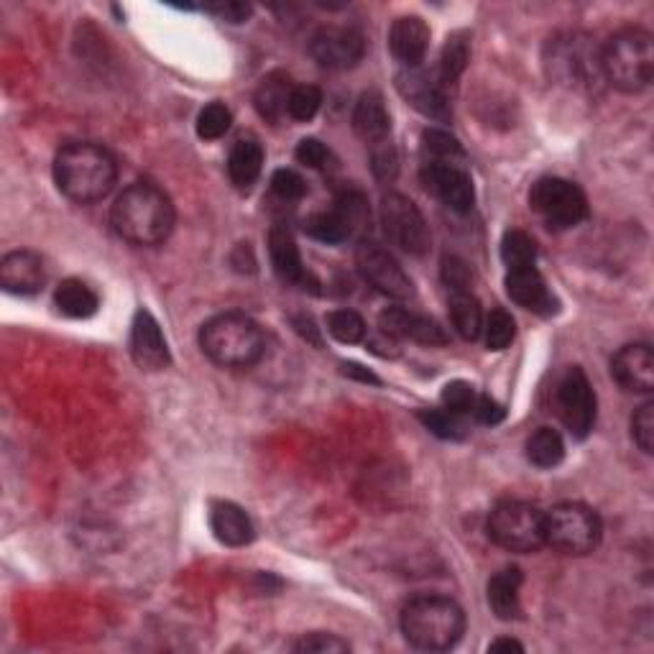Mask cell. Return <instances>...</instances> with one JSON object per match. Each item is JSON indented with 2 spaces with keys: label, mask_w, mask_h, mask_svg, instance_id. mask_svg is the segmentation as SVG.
Instances as JSON below:
<instances>
[{
  "label": "cell",
  "mask_w": 654,
  "mask_h": 654,
  "mask_svg": "<svg viewBox=\"0 0 654 654\" xmlns=\"http://www.w3.org/2000/svg\"><path fill=\"white\" fill-rule=\"evenodd\" d=\"M111 222L115 233L133 246H159L175 228V205L159 187L136 182L115 200Z\"/></svg>",
  "instance_id": "cell-1"
},
{
  "label": "cell",
  "mask_w": 654,
  "mask_h": 654,
  "mask_svg": "<svg viewBox=\"0 0 654 654\" xmlns=\"http://www.w3.org/2000/svg\"><path fill=\"white\" fill-rule=\"evenodd\" d=\"M115 179H118V164H115L111 151L98 146V143H67L54 159V182L72 203H100L111 195Z\"/></svg>",
  "instance_id": "cell-2"
},
{
  "label": "cell",
  "mask_w": 654,
  "mask_h": 654,
  "mask_svg": "<svg viewBox=\"0 0 654 654\" xmlns=\"http://www.w3.org/2000/svg\"><path fill=\"white\" fill-rule=\"evenodd\" d=\"M401 634L416 650L448 652L465 634V614L452 599L420 595L401 608Z\"/></svg>",
  "instance_id": "cell-3"
},
{
  "label": "cell",
  "mask_w": 654,
  "mask_h": 654,
  "mask_svg": "<svg viewBox=\"0 0 654 654\" xmlns=\"http://www.w3.org/2000/svg\"><path fill=\"white\" fill-rule=\"evenodd\" d=\"M200 348L222 369H248L261 361L266 341L258 322L241 312H226L205 322L200 330Z\"/></svg>",
  "instance_id": "cell-4"
},
{
  "label": "cell",
  "mask_w": 654,
  "mask_h": 654,
  "mask_svg": "<svg viewBox=\"0 0 654 654\" xmlns=\"http://www.w3.org/2000/svg\"><path fill=\"white\" fill-rule=\"evenodd\" d=\"M603 80L621 92H642L654 75V41L644 28H621L601 49Z\"/></svg>",
  "instance_id": "cell-5"
},
{
  "label": "cell",
  "mask_w": 654,
  "mask_h": 654,
  "mask_svg": "<svg viewBox=\"0 0 654 654\" xmlns=\"http://www.w3.org/2000/svg\"><path fill=\"white\" fill-rule=\"evenodd\" d=\"M544 69L552 82L575 90H593L603 80L601 49L586 34H557L544 49Z\"/></svg>",
  "instance_id": "cell-6"
},
{
  "label": "cell",
  "mask_w": 654,
  "mask_h": 654,
  "mask_svg": "<svg viewBox=\"0 0 654 654\" xmlns=\"http://www.w3.org/2000/svg\"><path fill=\"white\" fill-rule=\"evenodd\" d=\"M603 524L595 509L580 501H565L544 514V544L563 555H588L599 548Z\"/></svg>",
  "instance_id": "cell-7"
},
{
  "label": "cell",
  "mask_w": 654,
  "mask_h": 654,
  "mask_svg": "<svg viewBox=\"0 0 654 654\" xmlns=\"http://www.w3.org/2000/svg\"><path fill=\"white\" fill-rule=\"evenodd\" d=\"M488 537L509 552H537L544 548V512L527 501H501L488 516Z\"/></svg>",
  "instance_id": "cell-8"
},
{
  "label": "cell",
  "mask_w": 654,
  "mask_h": 654,
  "mask_svg": "<svg viewBox=\"0 0 654 654\" xmlns=\"http://www.w3.org/2000/svg\"><path fill=\"white\" fill-rule=\"evenodd\" d=\"M529 207L550 230H567L588 218L586 192L563 177H542L531 184Z\"/></svg>",
  "instance_id": "cell-9"
},
{
  "label": "cell",
  "mask_w": 654,
  "mask_h": 654,
  "mask_svg": "<svg viewBox=\"0 0 654 654\" xmlns=\"http://www.w3.org/2000/svg\"><path fill=\"white\" fill-rule=\"evenodd\" d=\"M381 226H384L386 239L409 256L427 254L429 243H433L425 215L399 192H389L381 200Z\"/></svg>",
  "instance_id": "cell-10"
},
{
  "label": "cell",
  "mask_w": 654,
  "mask_h": 654,
  "mask_svg": "<svg viewBox=\"0 0 654 654\" xmlns=\"http://www.w3.org/2000/svg\"><path fill=\"white\" fill-rule=\"evenodd\" d=\"M555 412L575 440H586L595 425V394L586 371L573 366L557 381Z\"/></svg>",
  "instance_id": "cell-11"
},
{
  "label": "cell",
  "mask_w": 654,
  "mask_h": 654,
  "mask_svg": "<svg viewBox=\"0 0 654 654\" xmlns=\"http://www.w3.org/2000/svg\"><path fill=\"white\" fill-rule=\"evenodd\" d=\"M356 266L361 277L373 290L392 299H409L414 294L412 279L401 269V264L384 246L371 241H361L356 248Z\"/></svg>",
  "instance_id": "cell-12"
},
{
  "label": "cell",
  "mask_w": 654,
  "mask_h": 654,
  "mask_svg": "<svg viewBox=\"0 0 654 654\" xmlns=\"http://www.w3.org/2000/svg\"><path fill=\"white\" fill-rule=\"evenodd\" d=\"M310 54L322 69H354L366 54V39L354 26H322L310 39Z\"/></svg>",
  "instance_id": "cell-13"
},
{
  "label": "cell",
  "mask_w": 654,
  "mask_h": 654,
  "mask_svg": "<svg viewBox=\"0 0 654 654\" xmlns=\"http://www.w3.org/2000/svg\"><path fill=\"white\" fill-rule=\"evenodd\" d=\"M422 184L427 192L440 200L445 207L456 213H469L476 203V190L473 179L463 164H445V162H425L420 171Z\"/></svg>",
  "instance_id": "cell-14"
},
{
  "label": "cell",
  "mask_w": 654,
  "mask_h": 654,
  "mask_svg": "<svg viewBox=\"0 0 654 654\" xmlns=\"http://www.w3.org/2000/svg\"><path fill=\"white\" fill-rule=\"evenodd\" d=\"M397 90L425 118L440 120V124H448L452 118L450 100L445 95V85L437 75H429V72L420 67L405 69L397 75Z\"/></svg>",
  "instance_id": "cell-15"
},
{
  "label": "cell",
  "mask_w": 654,
  "mask_h": 654,
  "mask_svg": "<svg viewBox=\"0 0 654 654\" xmlns=\"http://www.w3.org/2000/svg\"><path fill=\"white\" fill-rule=\"evenodd\" d=\"M611 376L624 392L650 394L654 389V350L650 343L624 345L611 361Z\"/></svg>",
  "instance_id": "cell-16"
},
{
  "label": "cell",
  "mask_w": 654,
  "mask_h": 654,
  "mask_svg": "<svg viewBox=\"0 0 654 654\" xmlns=\"http://www.w3.org/2000/svg\"><path fill=\"white\" fill-rule=\"evenodd\" d=\"M131 356L141 371H164L169 366V345L154 315L139 310L131 328Z\"/></svg>",
  "instance_id": "cell-17"
},
{
  "label": "cell",
  "mask_w": 654,
  "mask_h": 654,
  "mask_svg": "<svg viewBox=\"0 0 654 654\" xmlns=\"http://www.w3.org/2000/svg\"><path fill=\"white\" fill-rule=\"evenodd\" d=\"M44 282V258L36 254V251H13V254L3 256V261H0V284H3V290L9 294L31 297V294L41 292Z\"/></svg>",
  "instance_id": "cell-18"
},
{
  "label": "cell",
  "mask_w": 654,
  "mask_h": 654,
  "mask_svg": "<svg viewBox=\"0 0 654 654\" xmlns=\"http://www.w3.org/2000/svg\"><path fill=\"white\" fill-rule=\"evenodd\" d=\"M506 294L524 310L542 315V318H550V315L557 312L555 294L550 292V286L540 271H537V266L506 271Z\"/></svg>",
  "instance_id": "cell-19"
},
{
  "label": "cell",
  "mask_w": 654,
  "mask_h": 654,
  "mask_svg": "<svg viewBox=\"0 0 654 654\" xmlns=\"http://www.w3.org/2000/svg\"><path fill=\"white\" fill-rule=\"evenodd\" d=\"M354 131L366 146L376 149L389 141L392 115L379 90H366L354 107Z\"/></svg>",
  "instance_id": "cell-20"
},
{
  "label": "cell",
  "mask_w": 654,
  "mask_h": 654,
  "mask_svg": "<svg viewBox=\"0 0 654 654\" xmlns=\"http://www.w3.org/2000/svg\"><path fill=\"white\" fill-rule=\"evenodd\" d=\"M429 49V28L420 16H399L389 28V52L405 69L420 67Z\"/></svg>",
  "instance_id": "cell-21"
},
{
  "label": "cell",
  "mask_w": 654,
  "mask_h": 654,
  "mask_svg": "<svg viewBox=\"0 0 654 654\" xmlns=\"http://www.w3.org/2000/svg\"><path fill=\"white\" fill-rule=\"evenodd\" d=\"M210 529L228 548H246L256 537L251 516L233 501H215L210 506Z\"/></svg>",
  "instance_id": "cell-22"
},
{
  "label": "cell",
  "mask_w": 654,
  "mask_h": 654,
  "mask_svg": "<svg viewBox=\"0 0 654 654\" xmlns=\"http://www.w3.org/2000/svg\"><path fill=\"white\" fill-rule=\"evenodd\" d=\"M269 256H271V266H274L277 277L282 282L290 284H307V274L305 264H302V254L297 241H294L292 230L284 226H274L269 233Z\"/></svg>",
  "instance_id": "cell-23"
},
{
  "label": "cell",
  "mask_w": 654,
  "mask_h": 654,
  "mask_svg": "<svg viewBox=\"0 0 654 654\" xmlns=\"http://www.w3.org/2000/svg\"><path fill=\"white\" fill-rule=\"evenodd\" d=\"M522 570L520 567H504L488 580V606L496 619L514 621L522 616Z\"/></svg>",
  "instance_id": "cell-24"
},
{
  "label": "cell",
  "mask_w": 654,
  "mask_h": 654,
  "mask_svg": "<svg viewBox=\"0 0 654 654\" xmlns=\"http://www.w3.org/2000/svg\"><path fill=\"white\" fill-rule=\"evenodd\" d=\"M330 213L335 215L337 226H341L345 241H363V235L371 230V207L369 200L361 190H343L335 197V205L330 207Z\"/></svg>",
  "instance_id": "cell-25"
},
{
  "label": "cell",
  "mask_w": 654,
  "mask_h": 654,
  "mask_svg": "<svg viewBox=\"0 0 654 654\" xmlns=\"http://www.w3.org/2000/svg\"><path fill=\"white\" fill-rule=\"evenodd\" d=\"M264 169V149L256 139H239L228 154V177L239 190H251Z\"/></svg>",
  "instance_id": "cell-26"
},
{
  "label": "cell",
  "mask_w": 654,
  "mask_h": 654,
  "mask_svg": "<svg viewBox=\"0 0 654 654\" xmlns=\"http://www.w3.org/2000/svg\"><path fill=\"white\" fill-rule=\"evenodd\" d=\"M292 88L294 85L290 75H284V72H271V75H266L254 95L258 115H261L264 120H269V124H279L286 115V103H290Z\"/></svg>",
  "instance_id": "cell-27"
},
{
  "label": "cell",
  "mask_w": 654,
  "mask_h": 654,
  "mask_svg": "<svg viewBox=\"0 0 654 654\" xmlns=\"http://www.w3.org/2000/svg\"><path fill=\"white\" fill-rule=\"evenodd\" d=\"M54 305L64 318L72 320H88L98 312L100 299L90 284L82 279H64L54 292Z\"/></svg>",
  "instance_id": "cell-28"
},
{
  "label": "cell",
  "mask_w": 654,
  "mask_h": 654,
  "mask_svg": "<svg viewBox=\"0 0 654 654\" xmlns=\"http://www.w3.org/2000/svg\"><path fill=\"white\" fill-rule=\"evenodd\" d=\"M450 320L463 341H478V335L484 333V310L471 292H452Z\"/></svg>",
  "instance_id": "cell-29"
},
{
  "label": "cell",
  "mask_w": 654,
  "mask_h": 654,
  "mask_svg": "<svg viewBox=\"0 0 654 654\" xmlns=\"http://www.w3.org/2000/svg\"><path fill=\"white\" fill-rule=\"evenodd\" d=\"M565 458V443L560 437L557 429L552 427H540L537 433L529 435L527 440V460L537 469L548 471L563 463Z\"/></svg>",
  "instance_id": "cell-30"
},
{
  "label": "cell",
  "mask_w": 654,
  "mask_h": 654,
  "mask_svg": "<svg viewBox=\"0 0 654 654\" xmlns=\"http://www.w3.org/2000/svg\"><path fill=\"white\" fill-rule=\"evenodd\" d=\"M469 60H471L469 36L452 34L448 39V44H445V49H443L440 67H437V77H440V82L445 85V88H450V85H456L460 80V75H463L465 67H469Z\"/></svg>",
  "instance_id": "cell-31"
},
{
  "label": "cell",
  "mask_w": 654,
  "mask_h": 654,
  "mask_svg": "<svg viewBox=\"0 0 654 654\" xmlns=\"http://www.w3.org/2000/svg\"><path fill=\"white\" fill-rule=\"evenodd\" d=\"M422 151H425V162H465V151L460 146V141L448 131H440V128H427V131L422 133Z\"/></svg>",
  "instance_id": "cell-32"
},
{
  "label": "cell",
  "mask_w": 654,
  "mask_h": 654,
  "mask_svg": "<svg viewBox=\"0 0 654 654\" xmlns=\"http://www.w3.org/2000/svg\"><path fill=\"white\" fill-rule=\"evenodd\" d=\"M501 258H504L506 271L527 269L537 264V243L524 230H509L501 241Z\"/></svg>",
  "instance_id": "cell-33"
},
{
  "label": "cell",
  "mask_w": 654,
  "mask_h": 654,
  "mask_svg": "<svg viewBox=\"0 0 654 654\" xmlns=\"http://www.w3.org/2000/svg\"><path fill=\"white\" fill-rule=\"evenodd\" d=\"M328 333L337 343L356 345L366 337V320L354 310H335L328 315Z\"/></svg>",
  "instance_id": "cell-34"
},
{
  "label": "cell",
  "mask_w": 654,
  "mask_h": 654,
  "mask_svg": "<svg viewBox=\"0 0 654 654\" xmlns=\"http://www.w3.org/2000/svg\"><path fill=\"white\" fill-rule=\"evenodd\" d=\"M233 124V115L222 103H210L205 105L197 115V136L203 141H218L230 131Z\"/></svg>",
  "instance_id": "cell-35"
},
{
  "label": "cell",
  "mask_w": 654,
  "mask_h": 654,
  "mask_svg": "<svg viewBox=\"0 0 654 654\" xmlns=\"http://www.w3.org/2000/svg\"><path fill=\"white\" fill-rule=\"evenodd\" d=\"M420 422L429 433L443 437V440H463L465 437V427L460 422V416L448 412V409H422Z\"/></svg>",
  "instance_id": "cell-36"
},
{
  "label": "cell",
  "mask_w": 654,
  "mask_h": 654,
  "mask_svg": "<svg viewBox=\"0 0 654 654\" xmlns=\"http://www.w3.org/2000/svg\"><path fill=\"white\" fill-rule=\"evenodd\" d=\"M322 105V92L315 85H299V88H292L290 103H286V115L292 120H299V124H307L318 115Z\"/></svg>",
  "instance_id": "cell-37"
},
{
  "label": "cell",
  "mask_w": 654,
  "mask_h": 654,
  "mask_svg": "<svg viewBox=\"0 0 654 654\" xmlns=\"http://www.w3.org/2000/svg\"><path fill=\"white\" fill-rule=\"evenodd\" d=\"M484 335L488 350H504L516 337V322L506 310H493L484 322Z\"/></svg>",
  "instance_id": "cell-38"
},
{
  "label": "cell",
  "mask_w": 654,
  "mask_h": 654,
  "mask_svg": "<svg viewBox=\"0 0 654 654\" xmlns=\"http://www.w3.org/2000/svg\"><path fill=\"white\" fill-rule=\"evenodd\" d=\"M476 401H478V392L473 389L471 384H465V381H452V384H448L443 389V405L448 412L458 414V416H465V414H473V409H476Z\"/></svg>",
  "instance_id": "cell-39"
},
{
  "label": "cell",
  "mask_w": 654,
  "mask_h": 654,
  "mask_svg": "<svg viewBox=\"0 0 654 654\" xmlns=\"http://www.w3.org/2000/svg\"><path fill=\"white\" fill-rule=\"evenodd\" d=\"M294 652L302 654H341L348 652L350 644L337 634H325V631H315V634H305L292 644Z\"/></svg>",
  "instance_id": "cell-40"
},
{
  "label": "cell",
  "mask_w": 654,
  "mask_h": 654,
  "mask_svg": "<svg viewBox=\"0 0 654 654\" xmlns=\"http://www.w3.org/2000/svg\"><path fill=\"white\" fill-rule=\"evenodd\" d=\"M412 322L414 312L405 310V307H386V310L379 315L381 333L386 337H394V341H407L409 333H412Z\"/></svg>",
  "instance_id": "cell-41"
},
{
  "label": "cell",
  "mask_w": 654,
  "mask_h": 654,
  "mask_svg": "<svg viewBox=\"0 0 654 654\" xmlns=\"http://www.w3.org/2000/svg\"><path fill=\"white\" fill-rule=\"evenodd\" d=\"M631 437L639 445V450L652 456L654 452V405L646 401V405L639 407V412L631 420Z\"/></svg>",
  "instance_id": "cell-42"
},
{
  "label": "cell",
  "mask_w": 654,
  "mask_h": 654,
  "mask_svg": "<svg viewBox=\"0 0 654 654\" xmlns=\"http://www.w3.org/2000/svg\"><path fill=\"white\" fill-rule=\"evenodd\" d=\"M271 190H274L277 197L286 200V203H297L307 195V184L294 169H277L274 177H271Z\"/></svg>",
  "instance_id": "cell-43"
},
{
  "label": "cell",
  "mask_w": 654,
  "mask_h": 654,
  "mask_svg": "<svg viewBox=\"0 0 654 654\" xmlns=\"http://www.w3.org/2000/svg\"><path fill=\"white\" fill-rule=\"evenodd\" d=\"M294 156H297L299 164H305L310 169H328L330 162H333V154H330V149L320 139H302Z\"/></svg>",
  "instance_id": "cell-44"
},
{
  "label": "cell",
  "mask_w": 654,
  "mask_h": 654,
  "mask_svg": "<svg viewBox=\"0 0 654 654\" xmlns=\"http://www.w3.org/2000/svg\"><path fill=\"white\" fill-rule=\"evenodd\" d=\"M409 341L420 343V345H429V348H435V345H445L448 343V335H445V330L437 325L435 320L422 318V315H414L412 322V333H409Z\"/></svg>",
  "instance_id": "cell-45"
},
{
  "label": "cell",
  "mask_w": 654,
  "mask_h": 654,
  "mask_svg": "<svg viewBox=\"0 0 654 654\" xmlns=\"http://www.w3.org/2000/svg\"><path fill=\"white\" fill-rule=\"evenodd\" d=\"M443 282L450 286L452 292H471V269L460 258H445L443 261Z\"/></svg>",
  "instance_id": "cell-46"
},
{
  "label": "cell",
  "mask_w": 654,
  "mask_h": 654,
  "mask_svg": "<svg viewBox=\"0 0 654 654\" xmlns=\"http://www.w3.org/2000/svg\"><path fill=\"white\" fill-rule=\"evenodd\" d=\"M371 167H373V175H376L379 179L397 177V154H394V149L389 146V143H381V146L373 149Z\"/></svg>",
  "instance_id": "cell-47"
},
{
  "label": "cell",
  "mask_w": 654,
  "mask_h": 654,
  "mask_svg": "<svg viewBox=\"0 0 654 654\" xmlns=\"http://www.w3.org/2000/svg\"><path fill=\"white\" fill-rule=\"evenodd\" d=\"M473 416L480 422V425H499V422H504L506 416V409L499 405V401L486 397V394H478V401H476V409H473Z\"/></svg>",
  "instance_id": "cell-48"
},
{
  "label": "cell",
  "mask_w": 654,
  "mask_h": 654,
  "mask_svg": "<svg viewBox=\"0 0 654 654\" xmlns=\"http://www.w3.org/2000/svg\"><path fill=\"white\" fill-rule=\"evenodd\" d=\"M207 11L215 13V16H220L222 21H228V24H243V21H248L251 13H254V9H251L248 3H239V0L207 5Z\"/></svg>",
  "instance_id": "cell-49"
},
{
  "label": "cell",
  "mask_w": 654,
  "mask_h": 654,
  "mask_svg": "<svg viewBox=\"0 0 654 654\" xmlns=\"http://www.w3.org/2000/svg\"><path fill=\"white\" fill-rule=\"evenodd\" d=\"M292 322H294V328H297V333L302 337H307V341H310L312 345H318V348H320L322 337L318 335V328H315V322L310 318H305V315H302V318H294Z\"/></svg>",
  "instance_id": "cell-50"
},
{
  "label": "cell",
  "mask_w": 654,
  "mask_h": 654,
  "mask_svg": "<svg viewBox=\"0 0 654 654\" xmlns=\"http://www.w3.org/2000/svg\"><path fill=\"white\" fill-rule=\"evenodd\" d=\"M343 373H345V376H350V379L363 381V384H381V381L373 376L369 369H363V366H358V363H345Z\"/></svg>",
  "instance_id": "cell-51"
},
{
  "label": "cell",
  "mask_w": 654,
  "mask_h": 654,
  "mask_svg": "<svg viewBox=\"0 0 654 654\" xmlns=\"http://www.w3.org/2000/svg\"><path fill=\"white\" fill-rule=\"evenodd\" d=\"M524 652V646L516 642V639H509V637H501L496 639V642H491V646H488V652Z\"/></svg>",
  "instance_id": "cell-52"
}]
</instances>
